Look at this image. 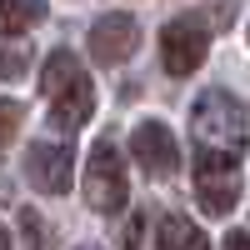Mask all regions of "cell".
I'll return each mask as SVG.
<instances>
[{"label": "cell", "instance_id": "cell-3", "mask_svg": "<svg viewBox=\"0 0 250 250\" xmlns=\"http://www.w3.org/2000/svg\"><path fill=\"white\" fill-rule=\"evenodd\" d=\"M85 200L95 205V210H105V215H115L125 200H130V185H125V160L115 155V140L110 135H100L95 140V150H90V160H85Z\"/></svg>", "mask_w": 250, "mask_h": 250}, {"label": "cell", "instance_id": "cell-10", "mask_svg": "<svg viewBox=\"0 0 250 250\" xmlns=\"http://www.w3.org/2000/svg\"><path fill=\"white\" fill-rule=\"evenodd\" d=\"M40 15H45L40 0H0V35H25Z\"/></svg>", "mask_w": 250, "mask_h": 250}, {"label": "cell", "instance_id": "cell-6", "mask_svg": "<svg viewBox=\"0 0 250 250\" xmlns=\"http://www.w3.org/2000/svg\"><path fill=\"white\" fill-rule=\"evenodd\" d=\"M130 155L140 160L145 175H170L175 165H180L175 135H170V125H160V120H140V125H135V135H130Z\"/></svg>", "mask_w": 250, "mask_h": 250}, {"label": "cell", "instance_id": "cell-2", "mask_svg": "<svg viewBox=\"0 0 250 250\" xmlns=\"http://www.w3.org/2000/svg\"><path fill=\"white\" fill-rule=\"evenodd\" d=\"M195 200L205 215H230L240 200V160L235 150H215V145H200L195 155Z\"/></svg>", "mask_w": 250, "mask_h": 250}, {"label": "cell", "instance_id": "cell-13", "mask_svg": "<svg viewBox=\"0 0 250 250\" xmlns=\"http://www.w3.org/2000/svg\"><path fill=\"white\" fill-rule=\"evenodd\" d=\"M140 245V215H130V225H125V250Z\"/></svg>", "mask_w": 250, "mask_h": 250}, {"label": "cell", "instance_id": "cell-15", "mask_svg": "<svg viewBox=\"0 0 250 250\" xmlns=\"http://www.w3.org/2000/svg\"><path fill=\"white\" fill-rule=\"evenodd\" d=\"M0 250H10V235H5V225H0Z\"/></svg>", "mask_w": 250, "mask_h": 250}, {"label": "cell", "instance_id": "cell-12", "mask_svg": "<svg viewBox=\"0 0 250 250\" xmlns=\"http://www.w3.org/2000/svg\"><path fill=\"white\" fill-rule=\"evenodd\" d=\"M15 130H20V105L15 100H0V145L15 140Z\"/></svg>", "mask_w": 250, "mask_h": 250}, {"label": "cell", "instance_id": "cell-1", "mask_svg": "<svg viewBox=\"0 0 250 250\" xmlns=\"http://www.w3.org/2000/svg\"><path fill=\"white\" fill-rule=\"evenodd\" d=\"M190 130H195V145H215V150H245V105L225 90H205L190 110Z\"/></svg>", "mask_w": 250, "mask_h": 250}, {"label": "cell", "instance_id": "cell-14", "mask_svg": "<svg viewBox=\"0 0 250 250\" xmlns=\"http://www.w3.org/2000/svg\"><path fill=\"white\" fill-rule=\"evenodd\" d=\"M225 250H250V230H235L230 240H225Z\"/></svg>", "mask_w": 250, "mask_h": 250}, {"label": "cell", "instance_id": "cell-5", "mask_svg": "<svg viewBox=\"0 0 250 250\" xmlns=\"http://www.w3.org/2000/svg\"><path fill=\"white\" fill-rule=\"evenodd\" d=\"M25 180L45 195H65L75 180V150L70 145H30L25 155Z\"/></svg>", "mask_w": 250, "mask_h": 250}, {"label": "cell", "instance_id": "cell-4", "mask_svg": "<svg viewBox=\"0 0 250 250\" xmlns=\"http://www.w3.org/2000/svg\"><path fill=\"white\" fill-rule=\"evenodd\" d=\"M205 50H210V30H205L200 15H180V20H170V25L160 30V60H165V70L175 80L195 75Z\"/></svg>", "mask_w": 250, "mask_h": 250}, {"label": "cell", "instance_id": "cell-7", "mask_svg": "<svg viewBox=\"0 0 250 250\" xmlns=\"http://www.w3.org/2000/svg\"><path fill=\"white\" fill-rule=\"evenodd\" d=\"M140 45V25L130 15H100L95 30H90V55L100 65H120V60H130Z\"/></svg>", "mask_w": 250, "mask_h": 250}, {"label": "cell", "instance_id": "cell-8", "mask_svg": "<svg viewBox=\"0 0 250 250\" xmlns=\"http://www.w3.org/2000/svg\"><path fill=\"white\" fill-rule=\"evenodd\" d=\"M90 110H95V85L85 75L65 80V85L50 95V125L55 130H80V125L90 120Z\"/></svg>", "mask_w": 250, "mask_h": 250}, {"label": "cell", "instance_id": "cell-11", "mask_svg": "<svg viewBox=\"0 0 250 250\" xmlns=\"http://www.w3.org/2000/svg\"><path fill=\"white\" fill-rule=\"evenodd\" d=\"M75 75H80L75 55H70V50H55L45 65H40V90H45V95H55V90L65 85V80H75Z\"/></svg>", "mask_w": 250, "mask_h": 250}, {"label": "cell", "instance_id": "cell-9", "mask_svg": "<svg viewBox=\"0 0 250 250\" xmlns=\"http://www.w3.org/2000/svg\"><path fill=\"white\" fill-rule=\"evenodd\" d=\"M160 250H210V245H205V235H200L195 220L165 215V220H160Z\"/></svg>", "mask_w": 250, "mask_h": 250}]
</instances>
